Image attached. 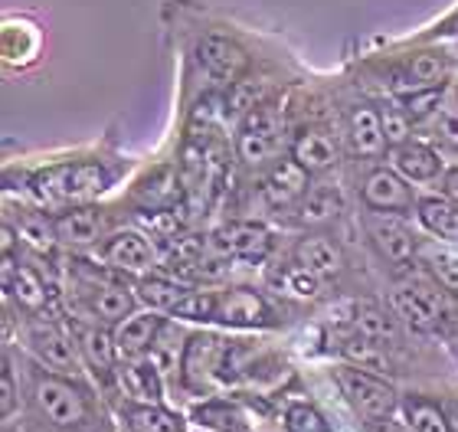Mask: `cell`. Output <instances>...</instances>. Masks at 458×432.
<instances>
[{
    "label": "cell",
    "instance_id": "cell-28",
    "mask_svg": "<svg viewBox=\"0 0 458 432\" xmlns=\"http://www.w3.org/2000/svg\"><path fill=\"white\" fill-rule=\"evenodd\" d=\"M138 292H141V301H148L154 311H164V315H174V311L181 308L183 298L191 295L187 285H177V282H171V279H157V275H154V279H141Z\"/></svg>",
    "mask_w": 458,
    "mask_h": 432
},
{
    "label": "cell",
    "instance_id": "cell-12",
    "mask_svg": "<svg viewBox=\"0 0 458 432\" xmlns=\"http://www.w3.org/2000/svg\"><path fill=\"white\" fill-rule=\"evenodd\" d=\"M102 259H106L112 269L144 272V269H151L157 256H154V246L148 242V236H141V233H134V230H122L102 246Z\"/></svg>",
    "mask_w": 458,
    "mask_h": 432
},
{
    "label": "cell",
    "instance_id": "cell-39",
    "mask_svg": "<svg viewBox=\"0 0 458 432\" xmlns=\"http://www.w3.org/2000/svg\"><path fill=\"white\" fill-rule=\"evenodd\" d=\"M197 419H200L203 426H213V429L220 432H242L246 426H242V419H239L233 410H229L226 403H207L197 410Z\"/></svg>",
    "mask_w": 458,
    "mask_h": 432
},
{
    "label": "cell",
    "instance_id": "cell-16",
    "mask_svg": "<svg viewBox=\"0 0 458 432\" xmlns=\"http://www.w3.org/2000/svg\"><path fill=\"white\" fill-rule=\"evenodd\" d=\"M86 311L102 325H122L134 315V295L122 285H92L86 292Z\"/></svg>",
    "mask_w": 458,
    "mask_h": 432
},
{
    "label": "cell",
    "instance_id": "cell-37",
    "mask_svg": "<svg viewBox=\"0 0 458 432\" xmlns=\"http://www.w3.org/2000/svg\"><path fill=\"white\" fill-rule=\"evenodd\" d=\"M400 106L412 122H422V118L436 115L442 106V86L416 89V92H410V96H400Z\"/></svg>",
    "mask_w": 458,
    "mask_h": 432
},
{
    "label": "cell",
    "instance_id": "cell-29",
    "mask_svg": "<svg viewBox=\"0 0 458 432\" xmlns=\"http://www.w3.org/2000/svg\"><path fill=\"white\" fill-rule=\"evenodd\" d=\"M79 351L86 357L89 364L98 370H112L114 367V357H118V347H114V337L102 327H82L79 331Z\"/></svg>",
    "mask_w": 458,
    "mask_h": 432
},
{
    "label": "cell",
    "instance_id": "cell-40",
    "mask_svg": "<svg viewBox=\"0 0 458 432\" xmlns=\"http://www.w3.org/2000/svg\"><path fill=\"white\" fill-rule=\"evenodd\" d=\"M285 426H288V432H325V429H327L325 419L318 416V410H311L308 403L288 406Z\"/></svg>",
    "mask_w": 458,
    "mask_h": 432
},
{
    "label": "cell",
    "instance_id": "cell-32",
    "mask_svg": "<svg viewBox=\"0 0 458 432\" xmlns=\"http://www.w3.org/2000/svg\"><path fill=\"white\" fill-rule=\"evenodd\" d=\"M128 423L134 432H183L181 419L167 410H161L157 403H144V406H131L128 410Z\"/></svg>",
    "mask_w": 458,
    "mask_h": 432
},
{
    "label": "cell",
    "instance_id": "cell-41",
    "mask_svg": "<svg viewBox=\"0 0 458 432\" xmlns=\"http://www.w3.org/2000/svg\"><path fill=\"white\" fill-rule=\"evenodd\" d=\"M0 413L10 416L13 413V403H17V386H13V374H10V364L4 360V377H0Z\"/></svg>",
    "mask_w": 458,
    "mask_h": 432
},
{
    "label": "cell",
    "instance_id": "cell-19",
    "mask_svg": "<svg viewBox=\"0 0 458 432\" xmlns=\"http://www.w3.org/2000/svg\"><path fill=\"white\" fill-rule=\"evenodd\" d=\"M292 157L311 174L327 171V167L337 164V144L325 131H305V135H298L295 144H292Z\"/></svg>",
    "mask_w": 458,
    "mask_h": 432
},
{
    "label": "cell",
    "instance_id": "cell-21",
    "mask_svg": "<svg viewBox=\"0 0 458 432\" xmlns=\"http://www.w3.org/2000/svg\"><path fill=\"white\" fill-rule=\"evenodd\" d=\"M420 210V223L432 236H439L445 242H458V203L442 200V197H426L416 203Z\"/></svg>",
    "mask_w": 458,
    "mask_h": 432
},
{
    "label": "cell",
    "instance_id": "cell-30",
    "mask_svg": "<svg viewBox=\"0 0 458 432\" xmlns=\"http://www.w3.org/2000/svg\"><path fill=\"white\" fill-rule=\"evenodd\" d=\"M420 252L422 262L429 266V272L439 279V285H445L449 292H458V252L452 246H442V242H429Z\"/></svg>",
    "mask_w": 458,
    "mask_h": 432
},
{
    "label": "cell",
    "instance_id": "cell-4",
    "mask_svg": "<svg viewBox=\"0 0 458 432\" xmlns=\"http://www.w3.org/2000/svg\"><path fill=\"white\" fill-rule=\"evenodd\" d=\"M390 305L396 311V318H403L416 331H436L442 321V301L439 292L422 282H406L396 285L390 295Z\"/></svg>",
    "mask_w": 458,
    "mask_h": 432
},
{
    "label": "cell",
    "instance_id": "cell-20",
    "mask_svg": "<svg viewBox=\"0 0 458 432\" xmlns=\"http://www.w3.org/2000/svg\"><path fill=\"white\" fill-rule=\"evenodd\" d=\"M4 282H7V292L17 298L23 308H43L47 305V285L37 272L27 269V266H13L10 256H4Z\"/></svg>",
    "mask_w": 458,
    "mask_h": 432
},
{
    "label": "cell",
    "instance_id": "cell-15",
    "mask_svg": "<svg viewBox=\"0 0 458 432\" xmlns=\"http://www.w3.org/2000/svg\"><path fill=\"white\" fill-rule=\"evenodd\" d=\"M295 259H298V266H305L308 272H315L318 279H331L344 266L341 246H337L331 236H325V233H308L305 240H298Z\"/></svg>",
    "mask_w": 458,
    "mask_h": 432
},
{
    "label": "cell",
    "instance_id": "cell-3",
    "mask_svg": "<svg viewBox=\"0 0 458 432\" xmlns=\"http://www.w3.org/2000/svg\"><path fill=\"white\" fill-rule=\"evenodd\" d=\"M337 384L347 403L363 416V419H386L396 410V394L380 374H367L360 367H341L337 370Z\"/></svg>",
    "mask_w": 458,
    "mask_h": 432
},
{
    "label": "cell",
    "instance_id": "cell-43",
    "mask_svg": "<svg viewBox=\"0 0 458 432\" xmlns=\"http://www.w3.org/2000/svg\"><path fill=\"white\" fill-rule=\"evenodd\" d=\"M445 416H449L452 432H458V400H449V403H445Z\"/></svg>",
    "mask_w": 458,
    "mask_h": 432
},
{
    "label": "cell",
    "instance_id": "cell-36",
    "mask_svg": "<svg viewBox=\"0 0 458 432\" xmlns=\"http://www.w3.org/2000/svg\"><path fill=\"white\" fill-rule=\"evenodd\" d=\"M445 76H449V63H445V56H439V53H420V56L410 59V79L416 86H422V89L439 86Z\"/></svg>",
    "mask_w": 458,
    "mask_h": 432
},
{
    "label": "cell",
    "instance_id": "cell-24",
    "mask_svg": "<svg viewBox=\"0 0 458 432\" xmlns=\"http://www.w3.org/2000/svg\"><path fill=\"white\" fill-rule=\"evenodd\" d=\"M278 128H242L236 138V151L246 164H266L282 151Z\"/></svg>",
    "mask_w": 458,
    "mask_h": 432
},
{
    "label": "cell",
    "instance_id": "cell-14",
    "mask_svg": "<svg viewBox=\"0 0 458 432\" xmlns=\"http://www.w3.org/2000/svg\"><path fill=\"white\" fill-rule=\"evenodd\" d=\"M56 236L63 246H92L106 233V216L96 207H72L56 216Z\"/></svg>",
    "mask_w": 458,
    "mask_h": 432
},
{
    "label": "cell",
    "instance_id": "cell-5",
    "mask_svg": "<svg viewBox=\"0 0 458 432\" xmlns=\"http://www.w3.org/2000/svg\"><path fill=\"white\" fill-rule=\"evenodd\" d=\"M213 321L226 327H262L272 325V311L256 288H226V292H216Z\"/></svg>",
    "mask_w": 458,
    "mask_h": 432
},
{
    "label": "cell",
    "instance_id": "cell-33",
    "mask_svg": "<svg viewBox=\"0 0 458 432\" xmlns=\"http://www.w3.org/2000/svg\"><path fill=\"white\" fill-rule=\"evenodd\" d=\"M272 282H276L278 295L301 298V301L318 298V292H321V279H318L315 272H308L305 266H292V269L278 272V275H272Z\"/></svg>",
    "mask_w": 458,
    "mask_h": 432
},
{
    "label": "cell",
    "instance_id": "cell-23",
    "mask_svg": "<svg viewBox=\"0 0 458 432\" xmlns=\"http://www.w3.org/2000/svg\"><path fill=\"white\" fill-rule=\"evenodd\" d=\"M124 386L131 390V396L144 400V403H161V367L154 364L151 357H138V360H128V367L122 370Z\"/></svg>",
    "mask_w": 458,
    "mask_h": 432
},
{
    "label": "cell",
    "instance_id": "cell-8",
    "mask_svg": "<svg viewBox=\"0 0 458 432\" xmlns=\"http://www.w3.org/2000/svg\"><path fill=\"white\" fill-rule=\"evenodd\" d=\"M197 59L210 72V79L229 82V86H236V79L249 69L246 49L233 43L229 37H203L200 47H197Z\"/></svg>",
    "mask_w": 458,
    "mask_h": 432
},
{
    "label": "cell",
    "instance_id": "cell-25",
    "mask_svg": "<svg viewBox=\"0 0 458 432\" xmlns=\"http://www.w3.org/2000/svg\"><path fill=\"white\" fill-rule=\"evenodd\" d=\"M341 354H344L347 364L360 367V370H367V374H390V357H386V351H383L380 341L353 335L341 344Z\"/></svg>",
    "mask_w": 458,
    "mask_h": 432
},
{
    "label": "cell",
    "instance_id": "cell-27",
    "mask_svg": "<svg viewBox=\"0 0 458 432\" xmlns=\"http://www.w3.org/2000/svg\"><path fill=\"white\" fill-rule=\"evenodd\" d=\"M177 197H181V191H177V181H174L171 167H161V171L148 174V177L138 183V200H141L148 210H167Z\"/></svg>",
    "mask_w": 458,
    "mask_h": 432
},
{
    "label": "cell",
    "instance_id": "cell-10",
    "mask_svg": "<svg viewBox=\"0 0 458 432\" xmlns=\"http://www.w3.org/2000/svg\"><path fill=\"white\" fill-rule=\"evenodd\" d=\"M223 354V341L216 335H193L183 347L181 357V374L183 384L191 390H203L210 377H216V367H220Z\"/></svg>",
    "mask_w": 458,
    "mask_h": 432
},
{
    "label": "cell",
    "instance_id": "cell-17",
    "mask_svg": "<svg viewBox=\"0 0 458 432\" xmlns=\"http://www.w3.org/2000/svg\"><path fill=\"white\" fill-rule=\"evenodd\" d=\"M393 167H396V174H403L406 181L429 183L439 177L442 157L432 151L429 144L406 141V144H400V148H393Z\"/></svg>",
    "mask_w": 458,
    "mask_h": 432
},
{
    "label": "cell",
    "instance_id": "cell-2",
    "mask_svg": "<svg viewBox=\"0 0 458 432\" xmlns=\"http://www.w3.org/2000/svg\"><path fill=\"white\" fill-rule=\"evenodd\" d=\"M37 406L43 410L49 423L59 429H79L89 419V396L82 386H76L66 377H39L37 384Z\"/></svg>",
    "mask_w": 458,
    "mask_h": 432
},
{
    "label": "cell",
    "instance_id": "cell-38",
    "mask_svg": "<svg viewBox=\"0 0 458 432\" xmlns=\"http://www.w3.org/2000/svg\"><path fill=\"white\" fill-rule=\"evenodd\" d=\"M380 122H383V138H386V144L390 148H400V144L410 141L412 135V118L400 108H386V112H380Z\"/></svg>",
    "mask_w": 458,
    "mask_h": 432
},
{
    "label": "cell",
    "instance_id": "cell-34",
    "mask_svg": "<svg viewBox=\"0 0 458 432\" xmlns=\"http://www.w3.org/2000/svg\"><path fill=\"white\" fill-rule=\"evenodd\" d=\"M353 331L363 337H370V341H380V344H386V341L396 337L393 321L386 318V311H380L377 305H357V311H353Z\"/></svg>",
    "mask_w": 458,
    "mask_h": 432
},
{
    "label": "cell",
    "instance_id": "cell-6",
    "mask_svg": "<svg viewBox=\"0 0 458 432\" xmlns=\"http://www.w3.org/2000/svg\"><path fill=\"white\" fill-rule=\"evenodd\" d=\"M268 246H272V236H268V230L262 223L236 220L213 233V250L220 252V256H226V259L259 262L266 259Z\"/></svg>",
    "mask_w": 458,
    "mask_h": 432
},
{
    "label": "cell",
    "instance_id": "cell-22",
    "mask_svg": "<svg viewBox=\"0 0 458 432\" xmlns=\"http://www.w3.org/2000/svg\"><path fill=\"white\" fill-rule=\"evenodd\" d=\"M351 144H353V151L367 154V157H373V154L383 151L386 138H383L380 112H373L370 106L353 108L351 112Z\"/></svg>",
    "mask_w": 458,
    "mask_h": 432
},
{
    "label": "cell",
    "instance_id": "cell-9",
    "mask_svg": "<svg viewBox=\"0 0 458 432\" xmlns=\"http://www.w3.org/2000/svg\"><path fill=\"white\" fill-rule=\"evenodd\" d=\"M363 203L377 213H406L412 207V191L403 174L377 167L363 181Z\"/></svg>",
    "mask_w": 458,
    "mask_h": 432
},
{
    "label": "cell",
    "instance_id": "cell-7",
    "mask_svg": "<svg viewBox=\"0 0 458 432\" xmlns=\"http://www.w3.org/2000/svg\"><path fill=\"white\" fill-rule=\"evenodd\" d=\"M27 344L30 351L39 357V364H47L49 370H56V374H79V344L72 337L56 325H33L27 335Z\"/></svg>",
    "mask_w": 458,
    "mask_h": 432
},
{
    "label": "cell",
    "instance_id": "cell-42",
    "mask_svg": "<svg viewBox=\"0 0 458 432\" xmlns=\"http://www.w3.org/2000/svg\"><path fill=\"white\" fill-rule=\"evenodd\" d=\"M442 187H445V197L458 203V167H449L445 177H442Z\"/></svg>",
    "mask_w": 458,
    "mask_h": 432
},
{
    "label": "cell",
    "instance_id": "cell-1",
    "mask_svg": "<svg viewBox=\"0 0 458 432\" xmlns=\"http://www.w3.org/2000/svg\"><path fill=\"white\" fill-rule=\"evenodd\" d=\"M112 187V171L96 161L56 164L33 177V197L39 203H79L92 200Z\"/></svg>",
    "mask_w": 458,
    "mask_h": 432
},
{
    "label": "cell",
    "instance_id": "cell-13",
    "mask_svg": "<svg viewBox=\"0 0 458 432\" xmlns=\"http://www.w3.org/2000/svg\"><path fill=\"white\" fill-rule=\"evenodd\" d=\"M308 174L301 164L292 157V161H278L272 171H268L266 183H262V193H266V200L272 203V207H292V203H298L301 197L308 193Z\"/></svg>",
    "mask_w": 458,
    "mask_h": 432
},
{
    "label": "cell",
    "instance_id": "cell-18",
    "mask_svg": "<svg viewBox=\"0 0 458 432\" xmlns=\"http://www.w3.org/2000/svg\"><path fill=\"white\" fill-rule=\"evenodd\" d=\"M370 240L373 246H377V252H380L386 262H396V266H403V262L412 259V252H416V240H412V233L403 226V223L396 220H373L370 223Z\"/></svg>",
    "mask_w": 458,
    "mask_h": 432
},
{
    "label": "cell",
    "instance_id": "cell-35",
    "mask_svg": "<svg viewBox=\"0 0 458 432\" xmlns=\"http://www.w3.org/2000/svg\"><path fill=\"white\" fill-rule=\"evenodd\" d=\"M17 236L23 242H30L37 252H49L59 242L56 223L47 220V216H39V213H27V216L17 223Z\"/></svg>",
    "mask_w": 458,
    "mask_h": 432
},
{
    "label": "cell",
    "instance_id": "cell-26",
    "mask_svg": "<svg viewBox=\"0 0 458 432\" xmlns=\"http://www.w3.org/2000/svg\"><path fill=\"white\" fill-rule=\"evenodd\" d=\"M341 213V197L335 191H308L298 200V216L301 226H327Z\"/></svg>",
    "mask_w": 458,
    "mask_h": 432
},
{
    "label": "cell",
    "instance_id": "cell-31",
    "mask_svg": "<svg viewBox=\"0 0 458 432\" xmlns=\"http://www.w3.org/2000/svg\"><path fill=\"white\" fill-rule=\"evenodd\" d=\"M403 413H406V423L412 426V432H452L445 406H439V403H429V400H406Z\"/></svg>",
    "mask_w": 458,
    "mask_h": 432
},
{
    "label": "cell",
    "instance_id": "cell-11",
    "mask_svg": "<svg viewBox=\"0 0 458 432\" xmlns=\"http://www.w3.org/2000/svg\"><path fill=\"white\" fill-rule=\"evenodd\" d=\"M164 327V318L161 311H144V315H131L128 321L118 325L114 331V347H118V357L122 360H138V357H148L151 354L154 341L161 335Z\"/></svg>",
    "mask_w": 458,
    "mask_h": 432
}]
</instances>
